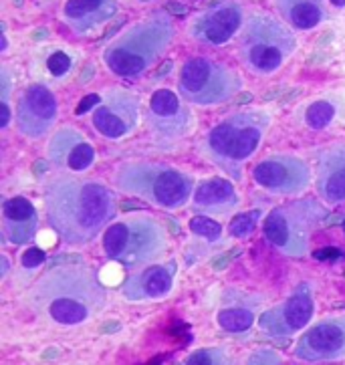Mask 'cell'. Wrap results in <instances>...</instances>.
<instances>
[{
	"label": "cell",
	"instance_id": "cb8c5ba5",
	"mask_svg": "<svg viewBox=\"0 0 345 365\" xmlns=\"http://www.w3.org/2000/svg\"><path fill=\"white\" fill-rule=\"evenodd\" d=\"M218 325L227 333H247L254 325V309L252 307H225L218 311Z\"/></svg>",
	"mask_w": 345,
	"mask_h": 365
},
{
	"label": "cell",
	"instance_id": "f1b7e54d",
	"mask_svg": "<svg viewBox=\"0 0 345 365\" xmlns=\"http://www.w3.org/2000/svg\"><path fill=\"white\" fill-rule=\"evenodd\" d=\"M47 67L51 75H55V77H63V75H67V73L71 71L73 61L67 53H63V51H55V53H53V55L47 59Z\"/></svg>",
	"mask_w": 345,
	"mask_h": 365
},
{
	"label": "cell",
	"instance_id": "d590c367",
	"mask_svg": "<svg viewBox=\"0 0 345 365\" xmlns=\"http://www.w3.org/2000/svg\"><path fill=\"white\" fill-rule=\"evenodd\" d=\"M344 230H345V220H344Z\"/></svg>",
	"mask_w": 345,
	"mask_h": 365
},
{
	"label": "cell",
	"instance_id": "3957f363",
	"mask_svg": "<svg viewBox=\"0 0 345 365\" xmlns=\"http://www.w3.org/2000/svg\"><path fill=\"white\" fill-rule=\"evenodd\" d=\"M174 38V23L166 12L135 23L103 51V63L113 75L138 77L152 69Z\"/></svg>",
	"mask_w": 345,
	"mask_h": 365
},
{
	"label": "cell",
	"instance_id": "f546056e",
	"mask_svg": "<svg viewBox=\"0 0 345 365\" xmlns=\"http://www.w3.org/2000/svg\"><path fill=\"white\" fill-rule=\"evenodd\" d=\"M247 365H283V361H281V355L273 349H259L250 355Z\"/></svg>",
	"mask_w": 345,
	"mask_h": 365
},
{
	"label": "cell",
	"instance_id": "7a4b0ae2",
	"mask_svg": "<svg viewBox=\"0 0 345 365\" xmlns=\"http://www.w3.org/2000/svg\"><path fill=\"white\" fill-rule=\"evenodd\" d=\"M29 301L43 317L63 327H73L99 315L108 293L96 271L79 264H59L36 281Z\"/></svg>",
	"mask_w": 345,
	"mask_h": 365
},
{
	"label": "cell",
	"instance_id": "ac0fdd59",
	"mask_svg": "<svg viewBox=\"0 0 345 365\" xmlns=\"http://www.w3.org/2000/svg\"><path fill=\"white\" fill-rule=\"evenodd\" d=\"M176 271H178L176 260H168L162 264H148L143 271L128 277V281L121 287V294L128 301L162 299L172 291Z\"/></svg>",
	"mask_w": 345,
	"mask_h": 365
},
{
	"label": "cell",
	"instance_id": "ffe728a7",
	"mask_svg": "<svg viewBox=\"0 0 345 365\" xmlns=\"http://www.w3.org/2000/svg\"><path fill=\"white\" fill-rule=\"evenodd\" d=\"M315 186L327 206L345 202V145H331L319 152Z\"/></svg>",
	"mask_w": 345,
	"mask_h": 365
},
{
	"label": "cell",
	"instance_id": "d6986e66",
	"mask_svg": "<svg viewBox=\"0 0 345 365\" xmlns=\"http://www.w3.org/2000/svg\"><path fill=\"white\" fill-rule=\"evenodd\" d=\"M192 210L200 216L227 218L238 208V194L225 178H206L196 184L192 194Z\"/></svg>",
	"mask_w": 345,
	"mask_h": 365
},
{
	"label": "cell",
	"instance_id": "e0dca14e",
	"mask_svg": "<svg viewBox=\"0 0 345 365\" xmlns=\"http://www.w3.org/2000/svg\"><path fill=\"white\" fill-rule=\"evenodd\" d=\"M48 162L57 170L81 174L96 162V148L73 128H61L47 145Z\"/></svg>",
	"mask_w": 345,
	"mask_h": 365
},
{
	"label": "cell",
	"instance_id": "ba28073f",
	"mask_svg": "<svg viewBox=\"0 0 345 365\" xmlns=\"http://www.w3.org/2000/svg\"><path fill=\"white\" fill-rule=\"evenodd\" d=\"M327 216V206L315 198L287 202L267 214L262 230L267 240L283 255L303 257L309 250L313 232Z\"/></svg>",
	"mask_w": 345,
	"mask_h": 365
},
{
	"label": "cell",
	"instance_id": "8992f818",
	"mask_svg": "<svg viewBox=\"0 0 345 365\" xmlns=\"http://www.w3.org/2000/svg\"><path fill=\"white\" fill-rule=\"evenodd\" d=\"M297 51L293 31L269 14H252L238 36V55L254 75L279 71Z\"/></svg>",
	"mask_w": 345,
	"mask_h": 365
},
{
	"label": "cell",
	"instance_id": "d4e9b609",
	"mask_svg": "<svg viewBox=\"0 0 345 365\" xmlns=\"http://www.w3.org/2000/svg\"><path fill=\"white\" fill-rule=\"evenodd\" d=\"M335 106L329 101H315L313 106H309L307 113H305V123L309 125L311 130H323L327 128L335 118Z\"/></svg>",
	"mask_w": 345,
	"mask_h": 365
},
{
	"label": "cell",
	"instance_id": "8fae6325",
	"mask_svg": "<svg viewBox=\"0 0 345 365\" xmlns=\"http://www.w3.org/2000/svg\"><path fill=\"white\" fill-rule=\"evenodd\" d=\"M252 180L259 188L279 196H299L311 184V170L295 155H271L254 165Z\"/></svg>",
	"mask_w": 345,
	"mask_h": 365
},
{
	"label": "cell",
	"instance_id": "4316f807",
	"mask_svg": "<svg viewBox=\"0 0 345 365\" xmlns=\"http://www.w3.org/2000/svg\"><path fill=\"white\" fill-rule=\"evenodd\" d=\"M190 230L192 235H198L206 238L208 242H216V240H220V236H222V226L216 222L215 218H210V216H194L190 220Z\"/></svg>",
	"mask_w": 345,
	"mask_h": 365
},
{
	"label": "cell",
	"instance_id": "44dd1931",
	"mask_svg": "<svg viewBox=\"0 0 345 365\" xmlns=\"http://www.w3.org/2000/svg\"><path fill=\"white\" fill-rule=\"evenodd\" d=\"M38 230V212L35 204L24 196H14L2 202V242L16 247L33 240Z\"/></svg>",
	"mask_w": 345,
	"mask_h": 365
},
{
	"label": "cell",
	"instance_id": "6da1fadb",
	"mask_svg": "<svg viewBox=\"0 0 345 365\" xmlns=\"http://www.w3.org/2000/svg\"><path fill=\"white\" fill-rule=\"evenodd\" d=\"M45 210L55 235L67 245H87L118 214V196L97 180L65 174L47 182Z\"/></svg>",
	"mask_w": 345,
	"mask_h": 365
},
{
	"label": "cell",
	"instance_id": "484cf974",
	"mask_svg": "<svg viewBox=\"0 0 345 365\" xmlns=\"http://www.w3.org/2000/svg\"><path fill=\"white\" fill-rule=\"evenodd\" d=\"M184 365H230V357L220 347H206L194 351Z\"/></svg>",
	"mask_w": 345,
	"mask_h": 365
},
{
	"label": "cell",
	"instance_id": "7c38bea8",
	"mask_svg": "<svg viewBox=\"0 0 345 365\" xmlns=\"http://www.w3.org/2000/svg\"><path fill=\"white\" fill-rule=\"evenodd\" d=\"M140 123V97L123 91L108 89L101 95V103L93 111V128L108 140H121L131 135Z\"/></svg>",
	"mask_w": 345,
	"mask_h": 365
},
{
	"label": "cell",
	"instance_id": "277c9868",
	"mask_svg": "<svg viewBox=\"0 0 345 365\" xmlns=\"http://www.w3.org/2000/svg\"><path fill=\"white\" fill-rule=\"evenodd\" d=\"M271 125L264 111H240L220 121L204 140L202 150L212 164L235 182L242 180L244 165L257 153Z\"/></svg>",
	"mask_w": 345,
	"mask_h": 365
},
{
	"label": "cell",
	"instance_id": "d6a6232c",
	"mask_svg": "<svg viewBox=\"0 0 345 365\" xmlns=\"http://www.w3.org/2000/svg\"><path fill=\"white\" fill-rule=\"evenodd\" d=\"M315 257L317 259H337V257H341V252L339 250H335V248H331V250H319V252H315Z\"/></svg>",
	"mask_w": 345,
	"mask_h": 365
},
{
	"label": "cell",
	"instance_id": "5bb4252c",
	"mask_svg": "<svg viewBox=\"0 0 345 365\" xmlns=\"http://www.w3.org/2000/svg\"><path fill=\"white\" fill-rule=\"evenodd\" d=\"M295 355L303 361H337L345 357V315L315 323L299 339Z\"/></svg>",
	"mask_w": 345,
	"mask_h": 365
},
{
	"label": "cell",
	"instance_id": "7402d4cb",
	"mask_svg": "<svg viewBox=\"0 0 345 365\" xmlns=\"http://www.w3.org/2000/svg\"><path fill=\"white\" fill-rule=\"evenodd\" d=\"M118 12L115 0H67L63 6V21L73 33L89 35L109 23Z\"/></svg>",
	"mask_w": 345,
	"mask_h": 365
},
{
	"label": "cell",
	"instance_id": "5b68a950",
	"mask_svg": "<svg viewBox=\"0 0 345 365\" xmlns=\"http://www.w3.org/2000/svg\"><path fill=\"white\" fill-rule=\"evenodd\" d=\"M115 186L155 208L178 210L192 200L194 180L166 164H123L115 174Z\"/></svg>",
	"mask_w": 345,
	"mask_h": 365
},
{
	"label": "cell",
	"instance_id": "30bf717a",
	"mask_svg": "<svg viewBox=\"0 0 345 365\" xmlns=\"http://www.w3.org/2000/svg\"><path fill=\"white\" fill-rule=\"evenodd\" d=\"M148 125L162 143H174L186 138L194 128V115L182 97L170 89H158L148 101Z\"/></svg>",
	"mask_w": 345,
	"mask_h": 365
},
{
	"label": "cell",
	"instance_id": "603a6c76",
	"mask_svg": "<svg viewBox=\"0 0 345 365\" xmlns=\"http://www.w3.org/2000/svg\"><path fill=\"white\" fill-rule=\"evenodd\" d=\"M274 9L297 31H311L327 19L325 0H274Z\"/></svg>",
	"mask_w": 345,
	"mask_h": 365
},
{
	"label": "cell",
	"instance_id": "9a60e30c",
	"mask_svg": "<svg viewBox=\"0 0 345 365\" xmlns=\"http://www.w3.org/2000/svg\"><path fill=\"white\" fill-rule=\"evenodd\" d=\"M313 294L309 284H299L293 294L274 309H269L259 321L261 329L273 337H291L305 329L313 319Z\"/></svg>",
	"mask_w": 345,
	"mask_h": 365
},
{
	"label": "cell",
	"instance_id": "9c48e42d",
	"mask_svg": "<svg viewBox=\"0 0 345 365\" xmlns=\"http://www.w3.org/2000/svg\"><path fill=\"white\" fill-rule=\"evenodd\" d=\"M242 89V79L230 67L206 57H192L180 69L178 91L192 106H220Z\"/></svg>",
	"mask_w": 345,
	"mask_h": 365
},
{
	"label": "cell",
	"instance_id": "1f68e13d",
	"mask_svg": "<svg viewBox=\"0 0 345 365\" xmlns=\"http://www.w3.org/2000/svg\"><path fill=\"white\" fill-rule=\"evenodd\" d=\"M99 103H101V97H99V95H87V97L83 99V103H79V107L75 109V113H77V115H83L89 107H93V106L97 107Z\"/></svg>",
	"mask_w": 345,
	"mask_h": 365
},
{
	"label": "cell",
	"instance_id": "836d02e7",
	"mask_svg": "<svg viewBox=\"0 0 345 365\" xmlns=\"http://www.w3.org/2000/svg\"><path fill=\"white\" fill-rule=\"evenodd\" d=\"M47 168H48V165H47V162H45V160H38V162L35 164V170L38 172V174H41V172H45Z\"/></svg>",
	"mask_w": 345,
	"mask_h": 365
},
{
	"label": "cell",
	"instance_id": "83f0119b",
	"mask_svg": "<svg viewBox=\"0 0 345 365\" xmlns=\"http://www.w3.org/2000/svg\"><path fill=\"white\" fill-rule=\"evenodd\" d=\"M259 218H261V212H247L235 216L230 220V226H228L230 236H235V238H249L254 232Z\"/></svg>",
	"mask_w": 345,
	"mask_h": 365
},
{
	"label": "cell",
	"instance_id": "4dcf8cb0",
	"mask_svg": "<svg viewBox=\"0 0 345 365\" xmlns=\"http://www.w3.org/2000/svg\"><path fill=\"white\" fill-rule=\"evenodd\" d=\"M41 262H45V252L38 250V248H29L26 252L23 255V264L26 269L31 267H38Z\"/></svg>",
	"mask_w": 345,
	"mask_h": 365
},
{
	"label": "cell",
	"instance_id": "e575fe53",
	"mask_svg": "<svg viewBox=\"0 0 345 365\" xmlns=\"http://www.w3.org/2000/svg\"><path fill=\"white\" fill-rule=\"evenodd\" d=\"M334 6H337V9H345V0H329Z\"/></svg>",
	"mask_w": 345,
	"mask_h": 365
},
{
	"label": "cell",
	"instance_id": "52a82bcc",
	"mask_svg": "<svg viewBox=\"0 0 345 365\" xmlns=\"http://www.w3.org/2000/svg\"><path fill=\"white\" fill-rule=\"evenodd\" d=\"M168 247L166 228L150 216H130L108 226L103 250L108 259L128 269L155 262Z\"/></svg>",
	"mask_w": 345,
	"mask_h": 365
},
{
	"label": "cell",
	"instance_id": "2e32d148",
	"mask_svg": "<svg viewBox=\"0 0 345 365\" xmlns=\"http://www.w3.org/2000/svg\"><path fill=\"white\" fill-rule=\"evenodd\" d=\"M244 12L237 2H220L198 14L190 24V36L202 45L220 47L237 35L242 26Z\"/></svg>",
	"mask_w": 345,
	"mask_h": 365
},
{
	"label": "cell",
	"instance_id": "4fadbf2b",
	"mask_svg": "<svg viewBox=\"0 0 345 365\" xmlns=\"http://www.w3.org/2000/svg\"><path fill=\"white\" fill-rule=\"evenodd\" d=\"M57 121V99L45 85H29L16 106V125L29 140L45 138Z\"/></svg>",
	"mask_w": 345,
	"mask_h": 365
}]
</instances>
